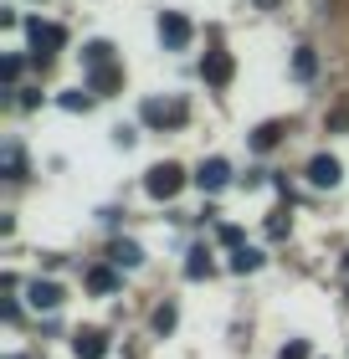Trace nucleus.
I'll list each match as a JSON object with an SVG mask.
<instances>
[{"label":"nucleus","mask_w":349,"mask_h":359,"mask_svg":"<svg viewBox=\"0 0 349 359\" xmlns=\"http://www.w3.org/2000/svg\"><path fill=\"white\" fill-rule=\"evenodd\" d=\"M180 185H185V170H180V165H170V159H164V165H154V170L144 175V190L154 195V201H175V195H180Z\"/></svg>","instance_id":"2"},{"label":"nucleus","mask_w":349,"mask_h":359,"mask_svg":"<svg viewBox=\"0 0 349 359\" xmlns=\"http://www.w3.org/2000/svg\"><path fill=\"white\" fill-rule=\"evenodd\" d=\"M190 36H195V31H190V21H185L180 11H164V15H159V41L170 46V52H185Z\"/></svg>","instance_id":"4"},{"label":"nucleus","mask_w":349,"mask_h":359,"mask_svg":"<svg viewBox=\"0 0 349 359\" xmlns=\"http://www.w3.org/2000/svg\"><path fill=\"white\" fill-rule=\"evenodd\" d=\"M88 287L93 292H113V287H119V272H113V267H93L88 272Z\"/></svg>","instance_id":"15"},{"label":"nucleus","mask_w":349,"mask_h":359,"mask_svg":"<svg viewBox=\"0 0 349 359\" xmlns=\"http://www.w3.org/2000/svg\"><path fill=\"white\" fill-rule=\"evenodd\" d=\"M175 318H180V308H175V303H159V308H154V334H170Z\"/></svg>","instance_id":"18"},{"label":"nucleus","mask_w":349,"mask_h":359,"mask_svg":"<svg viewBox=\"0 0 349 359\" xmlns=\"http://www.w3.org/2000/svg\"><path fill=\"white\" fill-rule=\"evenodd\" d=\"M82 67H88V72L113 67V41H88V46H82Z\"/></svg>","instance_id":"10"},{"label":"nucleus","mask_w":349,"mask_h":359,"mask_svg":"<svg viewBox=\"0 0 349 359\" xmlns=\"http://www.w3.org/2000/svg\"><path fill=\"white\" fill-rule=\"evenodd\" d=\"M293 72H298V77H313V72H319V57H313V46H298V52H293Z\"/></svg>","instance_id":"16"},{"label":"nucleus","mask_w":349,"mask_h":359,"mask_svg":"<svg viewBox=\"0 0 349 359\" xmlns=\"http://www.w3.org/2000/svg\"><path fill=\"white\" fill-rule=\"evenodd\" d=\"M108 262H113V267H139V262H144V247H139V241H113Z\"/></svg>","instance_id":"11"},{"label":"nucleus","mask_w":349,"mask_h":359,"mask_svg":"<svg viewBox=\"0 0 349 359\" xmlns=\"http://www.w3.org/2000/svg\"><path fill=\"white\" fill-rule=\"evenodd\" d=\"M277 359H308V344H303V339H288V344L277 349Z\"/></svg>","instance_id":"22"},{"label":"nucleus","mask_w":349,"mask_h":359,"mask_svg":"<svg viewBox=\"0 0 349 359\" xmlns=\"http://www.w3.org/2000/svg\"><path fill=\"white\" fill-rule=\"evenodd\" d=\"M339 175H344V170H339L334 154H313V159H308V185H313V190H334Z\"/></svg>","instance_id":"5"},{"label":"nucleus","mask_w":349,"mask_h":359,"mask_svg":"<svg viewBox=\"0 0 349 359\" xmlns=\"http://www.w3.org/2000/svg\"><path fill=\"white\" fill-rule=\"evenodd\" d=\"M344 267H349V257H344Z\"/></svg>","instance_id":"24"},{"label":"nucleus","mask_w":349,"mask_h":359,"mask_svg":"<svg viewBox=\"0 0 349 359\" xmlns=\"http://www.w3.org/2000/svg\"><path fill=\"white\" fill-rule=\"evenodd\" d=\"M6 180H26V159H21V149H15V144H6Z\"/></svg>","instance_id":"17"},{"label":"nucleus","mask_w":349,"mask_h":359,"mask_svg":"<svg viewBox=\"0 0 349 359\" xmlns=\"http://www.w3.org/2000/svg\"><path fill=\"white\" fill-rule=\"evenodd\" d=\"M134 128H129V123H119V128H113V144H119V149H134Z\"/></svg>","instance_id":"23"},{"label":"nucleus","mask_w":349,"mask_h":359,"mask_svg":"<svg viewBox=\"0 0 349 359\" xmlns=\"http://www.w3.org/2000/svg\"><path fill=\"white\" fill-rule=\"evenodd\" d=\"M216 267H211V252L206 247H190L185 252V277H190V283H201V277H211Z\"/></svg>","instance_id":"12"},{"label":"nucleus","mask_w":349,"mask_h":359,"mask_svg":"<svg viewBox=\"0 0 349 359\" xmlns=\"http://www.w3.org/2000/svg\"><path fill=\"white\" fill-rule=\"evenodd\" d=\"M139 118L154 123V128H180L185 123V103H175V97H149V103L139 108Z\"/></svg>","instance_id":"3"},{"label":"nucleus","mask_w":349,"mask_h":359,"mask_svg":"<svg viewBox=\"0 0 349 359\" xmlns=\"http://www.w3.org/2000/svg\"><path fill=\"white\" fill-rule=\"evenodd\" d=\"M11 359H21V354H11Z\"/></svg>","instance_id":"25"},{"label":"nucleus","mask_w":349,"mask_h":359,"mask_svg":"<svg viewBox=\"0 0 349 359\" xmlns=\"http://www.w3.org/2000/svg\"><path fill=\"white\" fill-rule=\"evenodd\" d=\"M57 103H62V108H67V113H88V108H93V97H88V93H82V88H72V93H62V97H57Z\"/></svg>","instance_id":"19"},{"label":"nucleus","mask_w":349,"mask_h":359,"mask_svg":"<svg viewBox=\"0 0 349 359\" xmlns=\"http://www.w3.org/2000/svg\"><path fill=\"white\" fill-rule=\"evenodd\" d=\"M72 354L77 359H103L108 354V334L103 329H77L72 334Z\"/></svg>","instance_id":"8"},{"label":"nucleus","mask_w":349,"mask_h":359,"mask_svg":"<svg viewBox=\"0 0 349 359\" xmlns=\"http://www.w3.org/2000/svg\"><path fill=\"white\" fill-rule=\"evenodd\" d=\"M26 41H31V62L37 67H46L62 46H67V36H62V26H52V21H41V15H31L26 21Z\"/></svg>","instance_id":"1"},{"label":"nucleus","mask_w":349,"mask_h":359,"mask_svg":"<svg viewBox=\"0 0 349 359\" xmlns=\"http://www.w3.org/2000/svg\"><path fill=\"white\" fill-rule=\"evenodd\" d=\"M26 303L37 308V313H52V308H62V287L52 283V277H37V283L26 287Z\"/></svg>","instance_id":"6"},{"label":"nucleus","mask_w":349,"mask_h":359,"mask_svg":"<svg viewBox=\"0 0 349 359\" xmlns=\"http://www.w3.org/2000/svg\"><path fill=\"white\" fill-rule=\"evenodd\" d=\"M195 185H201L206 195L226 190V185H231V165H226V159H206V165L195 170Z\"/></svg>","instance_id":"7"},{"label":"nucleus","mask_w":349,"mask_h":359,"mask_svg":"<svg viewBox=\"0 0 349 359\" xmlns=\"http://www.w3.org/2000/svg\"><path fill=\"white\" fill-rule=\"evenodd\" d=\"M231 72H237V62H231L226 52H206V62H201V77L211 88H226L231 83Z\"/></svg>","instance_id":"9"},{"label":"nucleus","mask_w":349,"mask_h":359,"mask_svg":"<svg viewBox=\"0 0 349 359\" xmlns=\"http://www.w3.org/2000/svg\"><path fill=\"white\" fill-rule=\"evenodd\" d=\"M119 83H124V72H119V67H103V72H93V77H88V88H93V93H113Z\"/></svg>","instance_id":"14"},{"label":"nucleus","mask_w":349,"mask_h":359,"mask_svg":"<svg viewBox=\"0 0 349 359\" xmlns=\"http://www.w3.org/2000/svg\"><path fill=\"white\" fill-rule=\"evenodd\" d=\"M21 67H26L21 57H6V67H0V72H6V93H15V77H21Z\"/></svg>","instance_id":"21"},{"label":"nucleus","mask_w":349,"mask_h":359,"mask_svg":"<svg viewBox=\"0 0 349 359\" xmlns=\"http://www.w3.org/2000/svg\"><path fill=\"white\" fill-rule=\"evenodd\" d=\"M262 262H268V257H262L257 247H237V252H231V272H242V277H246V272H257Z\"/></svg>","instance_id":"13"},{"label":"nucleus","mask_w":349,"mask_h":359,"mask_svg":"<svg viewBox=\"0 0 349 359\" xmlns=\"http://www.w3.org/2000/svg\"><path fill=\"white\" fill-rule=\"evenodd\" d=\"M277 134H282L277 123H262L257 134H252V149H272V144H277Z\"/></svg>","instance_id":"20"}]
</instances>
